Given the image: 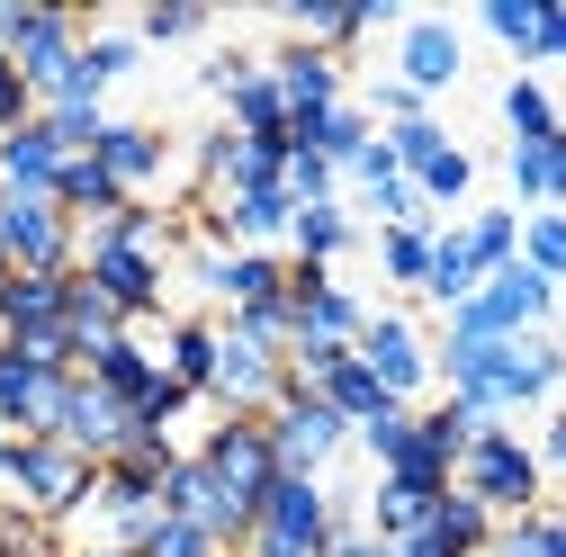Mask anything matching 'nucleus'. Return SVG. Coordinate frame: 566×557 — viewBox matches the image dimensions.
I'll return each instance as SVG.
<instances>
[{"mask_svg":"<svg viewBox=\"0 0 566 557\" xmlns=\"http://www.w3.org/2000/svg\"><path fill=\"white\" fill-rule=\"evenodd\" d=\"M459 495H476L494 522H522V513H539V495H548L539 450H531L522 432H504V423H485V432L468 441V459H459Z\"/></svg>","mask_w":566,"mask_h":557,"instance_id":"f257e3e1","label":"nucleus"},{"mask_svg":"<svg viewBox=\"0 0 566 557\" xmlns=\"http://www.w3.org/2000/svg\"><path fill=\"white\" fill-rule=\"evenodd\" d=\"M557 315V288L531 270V261H504L494 278H476V297L450 315V341H522Z\"/></svg>","mask_w":566,"mask_h":557,"instance_id":"f03ea898","label":"nucleus"},{"mask_svg":"<svg viewBox=\"0 0 566 557\" xmlns=\"http://www.w3.org/2000/svg\"><path fill=\"white\" fill-rule=\"evenodd\" d=\"M261 432H270V459H279V476H324L342 450H350V423L324 404V396H306L297 378H289V396H279L270 413H261Z\"/></svg>","mask_w":566,"mask_h":557,"instance_id":"7ed1b4c3","label":"nucleus"},{"mask_svg":"<svg viewBox=\"0 0 566 557\" xmlns=\"http://www.w3.org/2000/svg\"><path fill=\"white\" fill-rule=\"evenodd\" d=\"M91 485H99V467H91L82 450H63V441H19V450H10V504H28V513L54 522V530L91 504Z\"/></svg>","mask_w":566,"mask_h":557,"instance_id":"20e7f679","label":"nucleus"},{"mask_svg":"<svg viewBox=\"0 0 566 557\" xmlns=\"http://www.w3.org/2000/svg\"><path fill=\"white\" fill-rule=\"evenodd\" d=\"M279 396H289V351H270V341L217 324V378H207V404H217V413H243V423H261Z\"/></svg>","mask_w":566,"mask_h":557,"instance_id":"39448f33","label":"nucleus"},{"mask_svg":"<svg viewBox=\"0 0 566 557\" xmlns=\"http://www.w3.org/2000/svg\"><path fill=\"white\" fill-rule=\"evenodd\" d=\"M252 530H261V539H289V548H306V557H333V539H342L350 522L333 513V485H324V476H270V495L252 504Z\"/></svg>","mask_w":566,"mask_h":557,"instance_id":"423d86ee","label":"nucleus"},{"mask_svg":"<svg viewBox=\"0 0 566 557\" xmlns=\"http://www.w3.org/2000/svg\"><path fill=\"white\" fill-rule=\"evenodd\" d=\"M0 243H10V270H36V278L82 270V225L54 198H0Z\"/></svg>","mask_w":566,"mask_h":557,"instance_id":"0eeeda50","label":"nucleus"},{"mask_svg":"<svg viewBox=\"0 0 566 557\" xmlns=\"http://www.w3.org/2000/svg\"><path fill=\"white\" fill-rule=\"evenodd\" d=\"M82 278L126 315V333L135 324H154L163 315V288H171V270H163V252H135V243H99V234H82Z\"/></svg>","mask_w":566,"mask_h":557,"instance_id":"6e6552de","label":"nucleus"},{"mask_svg":"<svg viewBox=\"0 0 566 557\" xmlns=\"http://www.w3.org/2000/svg\"><path fill=\"white\" fill-rule=\"evenodd\" d=\"M163 513H171V522H198L226 557L252 539V504H243V495H226V485L207 476V459H198V450H180V459L163 467Z\"/></svg>","mask_w":566,"mask_h":557,"instance_id":"1a4fd4ad","label":"nucleus"},{"mask_svg":"<svg viewBox=\"0 0 566 557\" xmlns=\"http://www.w3.org/2000/svg\"><path fill=\"white\" fill-rule=\"evenodd\" d=\"M369 315H378V306H360V297H350L333 270L289 261V341H324V351H350Z\"/></svg>","mask_w":566,"mask_h":557,"instance_id":"9d476101","label":"nucleus"},{"mask_svg":"<svg viewBox=\"0 0 566 557\" xmlns=\"http://www.w3.org/2000/svg\"><path fill=\"white\" fill-rule=\"evenodd\" d=\"M63 387H73V369H36V360H19L10 341H0V432L10 441H54Z\"/></svg>","mask_w":566,"mask_h":557,"instance_id":"9b49d317","label":"nucleus"},{"mask_svg":"<svg viewBox=\"0 0 566 557\" xmlns=\"http://www.w3.org/2000/svg\"><path fill=\"white\" fill-rule=\"evenodd\" d=\"M350 351H360V369H369V378H378L396 404H413L422 387H432V341L413 333V315H369Z\"/></svg>","mask_w":566,"mask_h":557,"instance_id":"f8f14e48","label":"nucleus"},{"mask_svg":"<svg viewBox=\"0 0 566 557\" xmlns=\"http://www.w3.org/2000/svg\"><path fill=\"white\" fill-rule=\"evenodd\" d=\"M82 36H91V19H73V10H28V28H19V45H10V73L36 91V108L73 82V54H82Z\"/></svg>","mask_w":566,"mask_h":557,"instance_id":"ddd939ff","label":"nucleus"},{"mask_svg":"<svg viewBox=\"0 0 566 557\" xmlns=\"http://www.w3.org/2000/svg\"><path fill=\"white\" fill-rule=\"evenodd\" d=\"M459 73H468V36H459V19H405V28H396V82H405L413 99L459 91Z\"/></svg>","mask_w":566,"mask_h":557,"instance_id":"4468645a","label":"nucleus"},{"mask_svg":"<svg viewBox=\"0 0 566 557\" xmlns=\"http://www.w3.org/2000/svg\"><path fill=\"white\" fill-rule=\"evenodd\" d=\"M54 441H63V450H82L91 467H108V459L135 441V413H126V404H117L99 378H82V369H73V387H63V423H54Z\"/></svg>","mask_w":566,"mask_h":557,"instance_id":"2eb2a0df","label":"nucleus"},{"mask_svg":"<svg viewBox=\"0 0 566 557\" xmlns=\"http://www.w3.org/2000/svg\"><path fill=\"white\" fill-rule=\"evenodd\" d=\"M198 459H207V476H217L226 495H243V504H261V495H270V476H279L270 432H261V423H243V413H217V432L198 441Z\"/></svg>","mask_w":566,"mask_h":557,"instance_id":"dca6fc26","label":"nucleus"},{"mask_svg":"<svg viewBox=\"0 0 566 557\" xmlns=\"http://www.w3.org/2000/svg\"><path fill=\"white\" fill-rule=\"evenodd\" d=\"M73 522H91L99 539L91 548H145V530L163 522V495H154V485H135V476H117V467H99V485H91V504L73 513Z\"/></svg>","mask_w":566,"mask_h":557,"instance_id":"f3484780","label":"nucleus"},{"mask_svg":"<svg viewBox=\"0 0 566 557\" xmlns=\"http://www.w3.org/2000/svg\"><path fill=\"white\" fill-rule=\"evenodd\" d=\"M289 225H297L289 189H243V198H217V207H207L217 252H289Z\"/></svg>","mask_w":566,"mask_h":557,"instance_id":"a211bd4d","label":"nucleus"},{"mask_svg":"<svg viewBox=\"0 0 566 557\" xmlns=\"http://www.w3.org/2000/svg\"><path fill=\"white\" fill-rule=\"evenodd\" d=\"M91 154H99V171H108L126 198H145V189H163V171H171V135L145 126V117H108Z\"/></svg>","mask_w":566,"mask_h":557,"instance_id":"6ab92c4d","label":"nucleus"},{"mask_svg":"<svg viewBox=\"0 0 566 557\" xmlns=\"http://www.w3.org/2000/svg\"><path fill=\"white\" fill-rule=\"evenodd\" d=\"M261 63H270L279 99H289V126H297V117H324V108H342V99H350V91H342V63H333L324 45H297V36H289V45L261 54Z\"/></svg>","mask_w":566,"mask_h":557,"instance_id":"aec40b11","label":"nucleus"},{"mask_svg":"<svg viewBox=\"0 0 566 557\" xmlns=\"http://www.w3.org/2000/svg\"><path fill=\"white\" fill-rule=\"evenodd\" d=\"M207 297H217L226 315H270V306H289V252H217Z\"/></svg>","mask_w":566,"mask_h":557,"instance_id":"412c9836","label":"nucleus"},{"mask_svg":"<svg viewBox=\"0 0 566 557\" xmlns=\"http://www.w3.org/2000/svg\"><path fill=\"white\" fill-rule=\"evenodd\" d=\"M135 63H145V36H135V28H91L82 54H73V82H63L54 99H91V108H99V99L135 73ZM54 99H45V108H54Z\"/></svg>","mask_w":566,"mask_h":557,"instance_id":"4be33fe9","label":"nucleus"},{"mask_svg":"<svg viewBox=\"0 0 566 557\" xmlns=\"http://www.w3.org/2000/svg\"><path fill=\"white\" fill-rule=\"evenodd\" d=\"M396 10H387V0H350V10H342V0H297V10H289V36L297 45H324L333 63L350 54V45H360L369 28H387Z\"/></svg>","mask_w":566,"mask_h":557,"instance_id":"5701e85b","label":"nucleus"},{"mask_svg":"<svg viewBox=\"0 0 566 557\" xmlns=\"http://www.w3.org/2000/svg\"><path fill=\"white\" fill-rule=\"evenodd\" d=\"M63 162H73V154L45 135V117H28L19 135H0V198H54Z\"/></svg>","mask_w":566,"mask_h":557,"instance_id":"b1692460","label":"nucleus"},{"mask_svg":"<svg viewBox=\"0 0 566 557\" xmlns=\"http://www.w3.org/2000/svg\"><path fill=\"white\" fill-rule=\"evenodd\" d=\"M289 145H306V154H324L333 171H350V162L378 145V117H369L360 99H342V108H324V117H297V126H289Z\"/></svg>","mask_w":566,"mask_h":557,"instance_id":"393cba45","label":"nucleus"},{"mask_svg":"<svg viewBox=\"0 0 566 557\" xmlns=\"http://www.w3.org/2000/svg\"><path fill=\"white\" fill-rule=\"evenodd\" d=\"M566 387V351L548 333H522V341H504V413L513 404H548Z\"/></svg>","mask_w":566,"mask_h":557,"instance_id":"a878e982","label":"nucleus"},{"mask_svg":"<svg viewBox=\"0 0 566 557\" xmlns=\"http://www.w3.org/2000/svg\"><path fill=\"white\" fill-rule=\"evenodd\" d=\"M513 207L522 217H539V207H566V126L539 135V145H513Z\"/></svg>","mask_w":566,"mask_h":557,"instance_id":"bb28decb","label":"nucleus"},{"mask_svg":"<svg viewBox=\"0 0 566 557\" xmlns=\"http://www.w3.org/2000/svg\"><path fill=\"white\" fill-rule=\"evenodd\" d=\"M226 126L252 135V145H279V135H289V99H279L270 63H243V73H234V91H226Z\"/></svg>","mask_w":566,"mask_h":557,"instance_id":"cd10ccee","label":"nucleus"},{"mask_svg":"<svg viewBox=\"0 0 566 557\" xmlns=\"http://www.w3.org/2000/svg\"><path fill=\"white\" fill-rule=\"evenodd\" d=\"M117 333H126V315H117V306L91 288V278L73 270V278H63V341H73V369H82L91 351H108Z\"/></svg>","mask_w":566,"mask_h":557,"instance_id":"c85d7f7f","label":"nucleus"},{"mask_svg":"<svg viewBox=\"0 0 566 557\" xmlns=\"http://www.w3.org/2000/svg\"><path fill=\"white\" fill-rule=\"evenodd\" d=\"M350 243H360V225H350V207H342V198H324V207H297V225H289V261H306V270H333Z\"/></svg>","mask_w":566,"mask_h":557,"instance_id":"c756f323","label":"nucleus"},{"mask_svg":"<svg viewBox=\"0 0 566 557\" xmlns=\"http://www.w3.org/2000/svg\"><path fill=\"white\" fill-rule=\"evenodd\" d=\"M54 207H63L73 225H108L117 207H126V189L99 171V154H73V162H63V180H54Z\"/></svg>","mask_w":566,"mask_h":557,"instance_id":"7c9ffc66","label":"nucleus"},{"mask_svg":"<svg viewBox=\"0 0 566 557\" xmlns=\"http://www.w3.org/2000/svg\"><path fill=\"white\" fill-rule=\"evenodd\" d=\"M54 324H63V278H36V270L0 278V333H54Z\"/></svg>","mask_w":566,"mask_h":557,"instance_id":"2f4dec72","label":"nucleus"},{"mask_svg":"<svg viewBox=\"0 0 566 557\" xmlns=\"http://www.w3.org/2000/svg\"><path fill=\"white\" fill-rule=\"evenodd\" d=\"M432 504H441V495H413V485L378 476V495H369V539H378V548H405V539H422V530H432Z\"/></svg>","mask_w":566,"mask_h":557,"instance_id":"473e14b6","label":"nucleus"},{"mask_svg":"<svg viewBox=\"0 0 566 557\" xmlns=\"http://www.w3.org/2000/svg\"><path fill=\"white\" fill-rule=\"evenodd\" d=\"M450 234H459V252L494 278L504 261H522V207H476V217H468V225H450Z\"/></svg>","mask_w":566,"mask_h":557,"instance_id":"72a5a7b5","label":"nucleus"},{"mask_svg":"<svg viewBox=\"0 0 566 557\" xmlns=\"http://www.w3.org/2000/svg\"><path fill=\"white\" fill-rule=\"evenodd\" d=\"M163 378H180L198 404H207V378H217V324L207 315H180L171 341H163Z\"/></svg>","mask_w":566,"mask_h":557,"instance_id":"f704fd0d","label":"nucleus"},{"mask_svg":"<svg viewBox=\"0 0 566 557\" xmlns=\"http://www.w3.org/2000/svg\"><path fill=\"white\" fill-rule=\"evenodd\" d=\"M82 378H99V387H108L117 404H135V396H145V387L163 378V360H154V351H145L135 333H117L108 351H91V360H82Z\"/></svg>","mask_w":566,"mask_h":557,"instance_id":"c9c22d12","label":"nucleus"},{"mask_svg":"<svg viewBox=\"0 0 566 557\" xmlns=\"http://www.w3.org/2000/svg\"><path fill=\"white\" fill-rule=\"evenodd\" d=\"M422 539H432V548H450V557H485V539H494V513H485L476 495H459V485H450V495L432 504V530H422Z\"/></svg>","mask_w":566,"mask_h":557,"instance_id":"e433bc0d","label":"nucleus"},{"mask_svg":"<svg viewBox=\"0 0 566 557\" xmlns=\"http://www.w3.org/2000/svg\"><path fill=\"white\" fill-rule=\"evenodd\" d=\"M432 243H441V225H387V234H378L387 288H413V297H422V278H432Z\"/></svg>","mask_w":566,"mask_h":557,"instance_id":"4c0bfd02","label":"nucleus"},{"mask_svg":"<svg viewBox=\"0 0 566 557\" xmlns=\"http://www.w3.org/2000/svg\"><path fill=\"white\" fill-rule=\"evenodd\" d=\"M405 180H413V198H422V207H459V198L476 189V154L450 135V145H441L432 162H422V171H405Z\"/></svg>","mask_w":566,"mask_h":557,"instance_id":"58836bf2","label":"nucleus"},{"mask_svg":"<svg viewBox=\"0 0 566 557\" xmlns=\"http://www.w3.org/2000/svg\"><path fill=\"white\" fill-rule=\"evenodd\" d=\"M485 557H566V513H522V522H494Z\"/></svg>","mask_w":566,"mask_h":557,"instance_id":"ea45409f","label":"nucleus"},{"mask_svg":"<svg viewBox=\"0 0 566 557\" xmlns=\"http://www.w3.org/2000/svg\"><path fill=\"white\" fill-rule=\"evenodd\" d=\"M504 126H513V145H539V135H557V126H566L539 73H513V82H504Z\"/></svg>","mask_w":566,"mask_h":557,"instance_id":"a19ab883","label":"nucleus"},{"mask_svg":"<svg viewBox=\"0 0 566 557\" xmlns=\"http://www.w3.org/2000/svg\"><path fill=\"white\" fill-rule=\"evenodd\" d=\"M476 278H485V270H476V261L459 252V234L441 225V243H432V278H422V297H432L441 315H459V306L476 297Z\"/></svg>","mask_w":566,"mask_h":557,"instance_id":"79ce46f5","label":"nucleus"},{"mask_svg":"<svg viewBox=\"0 0 566 557\" xmlns=\"http://www.w3.org/2000/svg\"><path fill=\"white\" fill-rule=\"evenodd\" d=\"M522 261L548 278V288H566V207H539V217H522Z\"/></svg>","mask_w":566,"mask_h":557,"instance_id":"37998d69","label":"nucleus"},{"mask_svg":"<svg viewBox=\"0 0 566 557\" xmlns=\"http://www.w3.org/2000/svg\"><path fill=\"white\" fill-rule=\"evenodd\" d=\"M279 189H289V207H324V198H342V171H333L324 154L289 145V162H279Z\"/></svg>","mask_w":566,"mask_h":557,"instance_id":"c03bdc74","label":"nucleus"},{"mask_svg":"<svg viewBox=\"0 0 566 557\" xmlns=\"http://www.w3.org/2000/svg\"><path fill=\"white\" fill-rule=\"evenodd\" d=\"M189 404H198V396H189L180 378H154L145 396H135V404H126V413H135V432H163V441H171V432L189 423Z\"/></svg>","mask_w":566,"mask_h":557,"instance_id":"a18cd8bd","label":"nucleus"},{"mask_svg":"<svg viewBox=\"0 0 566 557\" xmlns=\"http://www.w3.org/2000/svg\"><path fill=\"white\" fill-rule=\"evenodd\" d=\"M476 432H485V413H468V404H459V396H441V404H432V413H422V441H432V450H441V459H450V467H459V459H468V441H476Z\"/></svg>","mask_w":566,"mask_h":557,"instance_id":"49530a36","label":"nucleus"},{"mask_svg":"<svg viewBox=\"0 0 566 557\" xmlns=\"http://www.w3.org/2000/svg\"><path fill=\"white\" fill-rule=\"evenodd\" d=\"M135 36H145V45H198L207 36V10H198V0H154V10L135 19Z\"/></svg>","mask_w":566,"mask_h":557,"instance_id":"de8ad7c7","label":"nucleus"},{"mask_svg":"<svg viewBox=\"0 0 566 557\" xmlns=\"http://www.w3.org/2000/svg\"><path fill=\"white\" fill-rule=\"evenodd\" d=\"M378 145L396 154V171H422V162L450 145V126H441V117H405V126H378Z\"/></svg>","mask_w":566,"mask_h":557,"instance_id":"09e8293b","label":"nucleus"},{"mask_svg":"<svg viewBox=\"0 0 566 557\" xmlns=\"http://www.w3.org/2000/svg\"><path fill=\"white\" fill-rule=\"evenodd\" d=\"M36 117H45V135H54L63 154H91L99 126H108V108H91V99H54V108H36Z\"/></svg>","mask_w":566,"mask_h":557,"instance_id":"8fccbe9b","label":"nucleus"},{"mask_svg":"<svg viewBox=\"0 0 566 557\" xmlns=\"http://www.w3.org/2000/svg\"><path fill=\"white\" fill-rule=\"evenodd\" d=\"M135 557H226V548L207 539L198 522H171V513H163V522L145 530V548H135Z\"/></svg>","mask_w":566,"mask_h":557,"instance_id":"3c124183","label":"nucleus"},{"mask_svg":"<svg viewBox=\"0 0 566 557\" xmlns=\"http://www.w3.org/2000/svg\"><path fill=\"white\" fill-rule=\"evenodd\" d=\"M485 36H504V45L531 63V36H539V0H485Z\"/></svg>","mask_w":566,"mask_h":557,"instance_id":"603ef678","label":"nucleus"},{"mask_svg":"<svg viewBox=\"0 0 566 557\" xmlns=\"http://www.w3.org/2000/svg\"><path fill=\"white\" fill-rule=\"evenodd\" d=\"M350 441H360V450H369V459L387 467V459H396V450L413 441V404H387V413H378V423H360V432H350Z\"/></svg>","mask_w":566,"mask_h":557,"instance_id":"864d4df0","label":"nucleus"},{"mask_svg":"<svg viewBox=\"0 0 566 557\" xmlns=\"http://www.w3.org/2000/svg\"><path fill=\"white\" fill-rule=\"evenodd\" d=\"M369 117H387V126H405V117H432V99H413V91H405V82L387 73V82L369 91Z\"/></svg>","mask_w":566,"mask_h":557,"instance_id":"5fc2aeb1","label":"nucleus"},{"mask_svg":"<svg viewBox=\"0 0 566 557\" xmlns=\"http://www.w3.org/2000/svg\"><path fill=\"white\" fill-rule=\"evenodd\" d=\"M531 63H566V0H539V36H531Z\"/></svg>","mask_w":566,"mask_h":557,"instance_id":"6e6d98bb","label":"nucleus"},{"mask_svg":"<svg viewBox=\"0 0 566 557\" xmlns=\"http://www.w3.org/2000/svg\"><path fill=\"white\" fill-rule=\"evenodd\" d=\"M28 117H36V91H28L19 73H10V63H0V135H19Z\"/></svg>","mask_w":566,"mask_h":557,"instance_id":"4d7b16f0","label":"nucleus"},{"mask_svg":"<svg viewBox=\"0 0 566 557\" xmlns=\"http://www.w3.org/2000/svg\"><path fill=\"white\" fill-rule=\"evenodd\" d=\"M531 450H539V476H566V413H548V432Z\"/></svg>","mask_w":566,"mask_h":557,"instance_id":"13d9d810","label":"nucleus"},{"mask_svg":"<svg viewBox=\"0 0 566 557\" xmlns=\"http://www.w3.org/2000/svg\"><path fill=\"white\" fill-rule=\"evenodd\" d=\"M243 63H252V54H207V63H198V82H207V91L226 99V91H234V73H243Z\"/></svg>","mask_w":566,"mask_h":557,"instance_id":"bf43d9fd","label":"nucleus"},{"mask_svg":"<svg viewBox=\"0 0 566 557\" xmlns=\"http://www.w3.org/2000/svg\"><path fill=\"white\" fill-rule=\"evenodd\" d=\"M333 557H396V548H378L369 530H342V539H333Z\"/></svg>","mask_w":566,"mask_h":557,"instance_id":"052dcab7","label":"nucleus"},{"mask_svg":"<svg viewBox=\"0 0 566 557\" xmlns=\"http://www.w3.org/2000/svg\"><path fill=\"white\" fill-rule=\"evenodd\" d=\"M19 28H28V10H19V0H0V54L19 45Z\"/></svg>","mask_w":566,"mask_h":557,"instance_id":"680f3d73","label":"nucleus"},{"mask_svg":"<svg viewBox=\"0 0 566 557\" xmlns=\"http://www.w3.org/2000/svg\"><path fill=\"white\" fill-rule=\"evenodd\" d=\"M396 557H450V548H432V539H405V548H396Z\"/></svg>","mask_w":566,"mask_h":557,"instance_id":"e2e57ef3","label":"nucleus"},{"mask_svg":"<svg viewBox=\"0 0 566 557\" xmlns=\"http://www.w3.org/2000/svg\"><path fill=\"white\" fill-rule=\"evenodd\" d=\"M63 557H126V548H63Z\"/></svg>","mask_w":566,"mask_h":557,"instance_id":"0e129e2a","label":"nucleus"},{"mask_svg":"<svg viewBox=\"0 0 566 557\" xmlns=\"http://www.w3.org/2000/svg\"><path fill=\"white\" fill-rule=\"evenodd\" d=\"M557 315H566V288H557Z\"/></svg>","mask_w":566,"mask_h":557,"instance_id":"69168bd1","label":"nucleus"}]
</instances>
